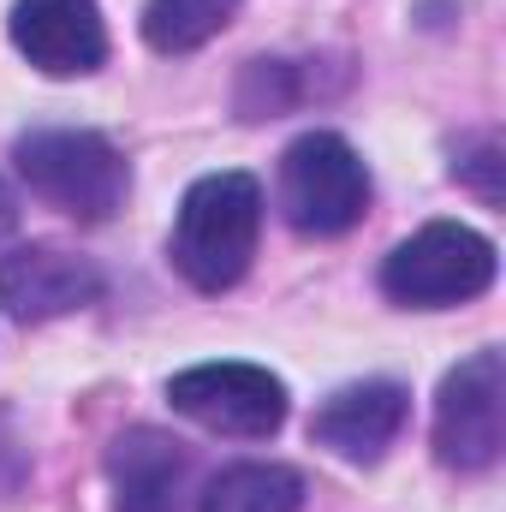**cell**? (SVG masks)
I'll return each instance as SVG.
<instances>
[{
  "mask_svg": "<svg viewBox=\"0 0 506 512\" xmlns=\"http://www.w3.org/2000/svg\"><path fill=\"white\" fill-rule=\"evenodd\" d=\"M453 173H465V179H471L489 203H501V179H495V173H501V149H495V143H483V149H477L471 161H459Z\"/></svg>",
  "mask_w": 506,
  "mask_h": 512,
  "instance_id": "obj_13",
  "label": "cell"
},
{
  "mask_svg": "<svg viewBox=\"0 0 506 512\" xmlns=\"http://www.w3.org/2000/svg\"><path fill=\"white\" fill-rule=\"evenodd\" d=\"M12 48L48 78H84L108 60V24L96 0H12Z\"/></svg>",
  "mask_w": 506,
  "mask_h": 512,
  "instance_id": "obj_7",
  "label": "cell"
},
{
  "mask_svg": "<svg viewBox=\"0 0 506 512\" xmlns=\"http://www.w3.org/2000/svg\"><path fill=\"white\" fill-rule=\"evenodd\" d=\"M405 411H411V393L399 382H352V387H340L334 399L316 405L310 441L328 447L346 465H376L381 453L399 441Z\"/></svg>",
  "mask_w": 506,
  "mask_h": 512,
  "instance_id": "obj_9",
  "label": "cell"
},
{
  "mask_svg": "<svg viewBox=\"0 0 506 512\" xmlns=\"http://www.w3.org/2000/svg\"><path fill=\"white\" fill-rule=\"evenodd\" d=\"M12 161H18V179L42 203L66 209L78 221H108L126 209L131 167L102 131H30V137H18Z\"/></svg>",
  "mask_w": 506,
  "mask_h": 512,
  "instance_id": "obj_2",
  "label": "cell"
},
{
  "mask_svg": "<svg viewBox=\"0 0 506 512\" xmlns=\"http://www.w3.org/2000/svg\"><path fill=\"white\" fill-rule=\"evenodd\" d=\"M108 483H114V512H185L191 459L161 429H126L108 447Z\"/></svg>",
  "mask_w": 506,
  "mask_h": 512,
  "instance_id": "obj_10",
  "label": "cell"
},
{
  "mask_svg": "<svg viewBox=\"0 0 506 512\" xmlns=\"http://www.w3.org/2000/svg\"><path fill=\"white\" fill-rule=\"evenodd\" d=\"M506 447V358L471 352L435 393V459L447 471H489Z\"/></svg>",
  "mask_w": 506,
  "mask_h": 512,
  "instance_id": "obj_5",
  "label": "cell"
},
{
  "mask_svg": "<svg viewBox=\"0 0 506 512\" xmlns=\"http://www.w3.org/2000/svg\"><path fill=\"white\" fill-rule=\"evenodd\" d=\"M12 227H18V203H12V191L0 185V239H6Z\"/></svg>",
  "mask_w": 506,
  "mask_h": 512,
  "instance_id": "obj_14",
  "label": "cell"
},
{
  "mask_svg": "<svg viewBox=\"0 0 506 512\" xmlns=\"http://www.w3.org/2000/svg\"><path fill=\"white\" fill-rule=\"evenodd\" d=\"M489 286H495V245L459 221H429L381 262V292L405 310H447Z\"/></svg>",
  "mask_w": 506,
  "mask_h": 512,
  "instance_id": "obj_4",
  "label": "cell"
},
{
  "mask_svg": "<svg viewBox=\"0 0 506 512\" xmlns=\"http://www.w3.org/2000/svg\"><path fill=\"white\" fill-rule=\"evenodd\" d=\"M102 298V268L60 245H18L0 256V310L12 322H54Z\"/></svg>",
  "mask_w": 506,
  "mask_h": 512,
  "instance_id": "obj_8",
  "label": "cell"
},
{
  "mask_svg": "<svg viewBox=\"0 0 506 512\" xmlns=\"http://www.w3.org/2000/svg\"><path fill=\"white\" fill-rule=\"evenodd\" d=\"M280 209L304 239H340L370 209V167L340 131H304L280 155Z\"/></svg>",
  "mask_w": 506,
  "mask_h": 512,
  "instance_id": "obj_3",
  "label": "cell"
},
{
  "mask_svg": "<svg viewBox=\"0 0 506 512\" xmlns=\"http://www.w3.org/2000/svg\"><path fill=\"white\" fill-rule=\"evenodd\" d=\"M245 0H149L143 6V42L155 54H191L209 36H221L239 18Z\"/></svg>",
  "mask_w": 506,
  "mask_h": 512,
  "instance_id": "obj_12",
  "label": "cell"
},
{
  "mask_svg": "<svg viewBox=\"0 0 506 512\" xmlns=\"http://www.w3.org/2000/svg\"><path fill=\"white\" fill-rule=\"evenodd\" d=\"M304 507V477L292 465H227L197 512H298Z\"/></svg>",
  "mask_w": 506,
  "mask_h": 512,
  "instance_id": "obj_11",
  "label": "cell"
},
{
  "mask_svg": "<svg viewBox=\"0 0 506 512\" xmlns=\"http://www.w3.org/2000/svg\"><path fill=\"white\" fill-rule=\"evenodd\" d=\"M167 399L179 417H191L209 435H239V441H262L286 423V382L268 376L262 364H197L179 370L167 382Z\"/></svg>",
  "mask_w": 506,
  "mask_h": 512,
  "instance_id": "obj_6",
  "label": "cell"
},
{
  "mask_svg": "<svg viewBox=\"0 0 506 512\" xmlns=\"http://www.w3.org/2000/svg\"><path fill=\"white\" fill-rule=\"evenodd\" d=\"M262 233V185L251 173H209L185 191L173 221V268L197 292H227L245 280Z\"/></svg>",
  "mask_w": 506,
  "mask_h": 512,
  "instance_id": "obj_1",
  "label": "cell"
}]
</instances>
